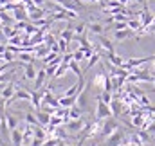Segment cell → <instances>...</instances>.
Returning <instances> with one entry per match:
<instances>
[{
	"mask_svg": "<svg viewBox=\"0 0 155 146\" xmlns=\"http://www.w3.org/2000/svg\"><path fill=\"white\" fill-rule=\"evenodd\" d=\"M112 117V110H110V105H107L105 101H101L99 98H96V119L99 121H105Z\"/></svg>",
	"mask_w": 155,
	"mask_h": 146,
	"instance_id": "6da1fadb",
	"label": "cell"
},
{
	"mask_svg": "<svg viewBox=\"0 0 155 146\" xmlns=\"http://www.w3.org/2000/svg\"><path fill=\"white\" fill-rule=\"evenodd\" d=\"M117 128H119V123H117L114 117L105 119V123H103V126H101V132H99V137H101V139H107L110 134L116 132Z\"/></svg>",
	"mask_w": 155,
	"mask_h": 146,
	"instance_id": "7a4b0ae2",
	"label": "cell"
},
{
	"mask_svg": "<svg viewBox=\"0 0 155 146\" xmlns=\"http://www.w3.org/2000/svg\"><path fill=\"white\" fill-rule=\"evenodd\" d=\"M123 141H124V132H123L121 128H117L114 134H110V135L105 139V143L101 146H121Z\"/></svg>",
	"mask_w": 155,
	"mask_h": 146,
	"instance_id": "3957f363",
	"label": "cell"
},
{
	"mask_svg": "<svg viewBox=\"0 0 155 146\" xmlns=\"http://www.w3.org/2000/svg\"><path fill=\"white\" fill-rule=\"evenodd\" d=\"M139 16H141V24H143V27L141 29H148L150 25H152V22H153V15L150 13V9H148V4H144V9L139 13Z\"/></svg>",
	"mask_w": 155,
	"mask_h": 146,
	"instance_id": "277c9868",
	"label": "cell"
},
{
	"mask_svg": "<svg viewBox=\"0 0 155 146\" xmlns=\"http://www.w3.org/2000/svg\"><path fill=\"white\" fill-rule=\"evenodd\" d=\"M9 139H11L13 146H22L24 144V132L18 130V128H15V130L9 132Z\"/></svg>",
	"mask_w": 155,
	"mask_h": 146,
	"instance_id": "5b68a950",
	"label": "cell"
},
{
	"mask_svg": "<svg viewBox=\"0 0 155 146\" xmlns=\"http://www.w3.org/2000/svg\"><path fill=\"white\" fill-rule=\"evenodd\" d=\"M83 128H85L83 117H79V119H69V121H67V130H69V132H79V130H83Z\"/></svg>",
	"mask_w": 155,
	"mask_h": 146,
	"instance_id": "8992f818",
	"label": "cell"
},
{
	"mask_svg": "<svg viewBox=\"0 0 155 146\" xmlns=\"http://www.w3.org/2000/svg\"><path fill=\"white\" fill-rule=\"evenodd\" d=\"M41 98H43V92L41 90H31V105L35 107L36 112L41 110Z\"/></svg>",
	"mask_w": 155,
	"mask_h": 146,
	"instance_id": "52a82bcc",
	"label": "cell"
},
{
	"mask_svg": "<svg viewBox=\"0 0 155 146\" xmlns=\"http://www.w3.org/2000/svg\"><path fill=\"white\" fill-rule=\"evenodd\" d=\"M15 90H16V85H15V81H9L4 88H2V92H0V96L5 99V101H9L11 98H13V94H15Z\"/></svg>",
	"mask_w": 155,
	"mask_h": 146,
	"instance_id": "ba28073f",
	"label": "cell"
},
{
	"mask_svg": "<svg viewBox=\"0 0 155 146\" xmlns=\"http://www.w3.org/2000/svg\"><path fill=\"white\" fill-rule=\"evenodd\" d=\"M58 101H60V107H63V108H72L78 101V96H72V98H71V96H60Z\"/></svg>",
	"mask_w": 155,
	"mask_h": 146,
	"instance_id": "9c48e42d",
	"label": "cell"
},
{
	"mask_svg": "<svg viewBox=\"0 0 155 146\" xmlns=\"http://www.w3.org/2000/svg\"><path fill=\"white\" fill-rule=\"evenodd\" d=\"M36 117H38V121H40V126H49L52 114H49V112H45V110H38V112H36Z\"/></svg>",
	"mask_w": 155,
	"mask_h": 146,
	"instance_id": "30bf717a",
	"label": "cell"
},
{
	"mask_svg": "<svg viewBox=\"0 0 155 146\" xmlns=\"http://www.w3.org/2000/svg\"><path fill=\"white\" fill-rule=\"evenodd\" d=\"M132 35H134V31H132L130 27H126V29H119V31L114 33V40H116V41H123V40L130 38Z\"/></svg>",
	"mask_w": 155,
	"mask_h": 146,
	"instance_id": "8fae6325",
	"label": "cell"
},
{
	"mask_svg": "<svg viewBox=\"0 0 155 146\" xmlns=\"http://www.w3.org/2000/svg\"><path fill=\"white\" fill-rule=\"evenodd\" d=\"M110 110H112V115H116V117H119V115L123 114V105H121V99H119V98H114V99H112Z\"/></svg>",
	"mask_w": 155,
	"mask_h": 146,
	"instance_id": "7c38bea8",
	"label": "cell"
},
{
	"mask_svg": "<svg viewBox=\"0 0 155 146\" xmlns=\"http://www.w3.org/2000/svg\"><path fill=\"white\" fill-rule=\"evenodd\" d=\"M101 52H103V51H101ZM101 52H94V54H92V56L88 58V61H87V67L83 69V72H87V71H90V69H92V67H94V65H96V63H97L99 60H101V56H103Z\"/></svg>",
	"mask_w": 155,
	"mask_h": 146,
	"instance_id": "4fadbf2b",
	"label": "cell"
},
{
	"mask_svg": "<svg viewBox=\"0 0 155 146\" xmlns=\"http://www.w3.org/2000/svg\"><path fill=\"white\" fill-rule=\"evenodd\" d=\"M107 58H108V63H112L114 67H123L124 60L121 56H117L116 52H107Z\"/></svg>",
	"mask_w": 155,
	"mask_h": 146,
	"instance_id": "5bb4252c",
	"label": "cell"
},
{
	"mask_svg": "<svg viewBox=\"0 0 155 146\" xmlns=\"http://www.w3.org/2000/svg\"><path fill=\"white\" fill-rule=\"evenodd\" d=\"M36 71H35V65L33 63H24V76L27 79H36Z\"/></svg>",
	"mask_w": 155,
	"mask_h": 146,
	"instance_id": "9a60e30c",
	"label": "cell"
},
{
	"mask_svg": "<svg viewBox=\"0 0 155 146\" xmlns=\"http://www.w3.org/2000/svg\"><path fill=\"white\" fill-rule=\"evenodd\" d=\"M99 43H101V47H103L107 52H116V49H114V43H112L108 38H105L103 35H99Z\"/></svg>",
	"mask_w": 155,
	"mask_h": 146,
	"instance_id": "2e32d148",
	"label": "cell"
},
{
	"mask_svg": "<svg viewBox=\"0 0 155 146\" xmlns=\"http://www.w3.org/2000/svg\"><path fill=\"white\" fill-rule=\"evenodd\" d=\"M45 78H47V72H45V67H43L41 71H38V74H36V79H35V88H36V90H40V88H41V85H43Z\"/></svg>",
	"mask_w": 155,
	"mask_h": 146,
	"instance_id": "e0dca14e",
	"label": "cell"
},
{
	"mask_svg": "<svg viewBox=\"0 0 155 146\" xmlns=\"http://www.w3.org/2000/svg\"><path fill=\"white\" fill-rule=\"evenodd\" d=\"M5 121H7V128H9V132L15 130V128L18 126V119H16L13 114H9V112H5Z\"/></svg>",
	"mask_w": 155,
	"mask_h": 146,
	"instance_id": "ac0fdd59",
	"label": "cell"
},
{
	"mask_svg": "<svg viewBox=\"0 0 155 146\" xmlns=\"http://www.w3.org/2000/svg\"><path fill=\"white\" fill-rule=\"evenodd\" d=\"M24 119H25V123L31 124V126H40V121H38V117H36V114L27 112V114H24Z\"/></svg>",
	"mask_w": 155,
	"mask_h": 146,
	"instance_id": "d6986e66",
	"label": "cell"
},
{
	"mask_svg": "<svg viewBox=\"0 0 155 146\" xmlns=\"http://www.w3.org/2000/svg\"><path fill=\"white\" fill-rule=\"evenodd\" d=\"M81 112H83V108L79 105H74L72 108H69V117L71 119H79L81 117Z\"/></svg>",
	"mask_w": 155,
	"mask_h": 146,
	"instance_id": "ffe728a7",
	"label": "cell"
},
{
	"mask_svg": "<svg viewBox=\"0 0 155 146\" xmlns=\"http://www.w3.org/2000/svg\"><path fill=\"white\" fill-rule=\"evenodd\" d=\"M88 29H90V33H94V35H103V33H105V27H103L101 24H97V22L88 24Z\"/></svg>",
	"mask_w": 155,
	"mask_h": 146,
	"instance_id": "44dd1931",
	"label": "cell"
},
{
	"mask_svg": "<svg viewBox=\"0 0 155 146\" xmlns=\"http://www.w3.org/2000/svg\"><path fill=\"white\" fill-rule=\"evenodd\" d=\"M69 69L76 74L78 78H83V71L79 69V63H78L76 60H71V63H69Z\"/></svg>",
	"mask_w": 155,
	"mask_h": 146,
	"instance_id": "7402d4cb",
	"label": "cell"
},
{
	"mask_svg": "<svg viewBox=\"0 0 155 146\" xmlns=\"http://www.w3.org/2000/svg\"><path fill=\"white\" fill-rule=\"evenodd\" d=\"M96 98H99L101 101H105L107 105H110L112 103V99H114V96H112V92H107V90H103L99 96H96Z\"/></svg>",
	"mask_w": 155,
	"mask_h": 146,
	"instance_id": "603a6c76",
	"label": "cell"
},
{
	"mask_svg": "<svg viewBox=\"0 0 155 146\" xmlns=\"http://www.w3.org/2000/svg\"><path fill=\"white\" fill-rule=\"evenodd\" d=\"M128 27L132 29V31H139L141 27H143V24H141V20H128Z\"/></svg>",
	"mask_w": 155,
	"mask_h": 146,
	"instance_id": "cb8c5ba5",
	"label": "cell"
},
{
	"mask_svg": "<svg viewBox=\"0 0 155 146\" xmlns=\"http://www.w3.org/2000/svg\"><path fill=\"white\" fill-rule=\"evenodd\" d=\"M60 36L63 38V40H67V41H71V40L74 38V29H71V27H69V29L61 31V35H60Z\"/></svg>",
	"mask_w": 155,
	"mask_h": 146,
	"instance_id": "d4e9b609",
	"label": "cell"
},
{
	"mask_svg": "<svg viewBox=\"0 0 155 146\" xmlns=\"http://www.w3.org/2000/svg\"><path fill=\"white\" fill-rule=\"evenodd\" d=\"M72 60H76L78 63H79V61H81V60H85V51H83V49H81V47H79V49H78L76 52H72Z\"/></svg>",
	"mask_w": 155,
	"mask_h": 146,
	"instance_id": "484cf974",
	"label": "cell"
},
{
	"mask_svg": "<svg viewBox=\"0 0 155 146\" xmlns=\"http://www.w3.org/2000/svg\"><path fill=\"white\" fill-rule=\"evenodd\" d=\"M137 99H139V105H141V107H150V99H148V96H146V94L139 96Z\"/></svg>",
	"mask_w": 155,
	"mask_h": 146,
	"instance_id": "4316f807",
	"label": "cell"
},
{
	"mask_svg": "<svg viewBox=\"0 0 155 146\" xmlns=\"http://www.w3.org/2000/svg\"><path fill=\"white\" fill-rule=\"evenodd\" d=\"M85 27H87V24H85V22H81L79 25H76V27H74V35H76V36H79V35H83Z\"/></svg>",
	"mask_w": 155,
	"mask_h": 146,
	"instance_id": "83f0119b",
	"label": "cell"
},
{
	"mask_svg": "<svg viewBox=\"0 0 155 146\" xmlns=\"http://www.w3.org/2000/svg\"><path fill=\"white\" fill-rule=\"evenodd\" d=\"M146 130H148V132H150L152 135H155V119H152V123H148Z\"/></svg>",
	"mask_w": 155,
	"mask_h": 146,
	"instance_id": "f1b7e54d",
	"label": "cell"
},
{
	"mask_svg": "<svg viewBox=\"0 0 155 146\" xmlns=\"http://www.w3.org/2000/svg\"><path fill=\"white\" fill-rule=\"evenodd\" d=\"M15 16H16L18 20H24V18H25V13H24L22 9H15Z\"/></svg>",
	"mask_w": 155,
	"mask_h": 146,
	"instance_id": "f546056e",
	"label": "cell"
},
{
	"mask_svg": "<svg viewBox=\"0 0 155 146\" xmlns=\"http://www.w3.org/2000/svg\"><path fill=\"white\" fill-rule=\"evenodd\" d=\"M135 2H137V4H143V5H144V4H148V0H135Z\"/></svg>",
	"mask_w": 155,
	"mask_h": 146,
	"instance_id": "4dcf8cb0",
	"label": "cell"
},
{
	"mask_svg": "<svg viewBox=\"0 0 155 146\" xmlns=\"http://www.w3.org/2000/svg\"><path fill=\"white\" fill-rule=\"evenodd\" d=\"M119 2H121L123 5H126V4H128V2H132V0H119Z\"/></svg>",
	"mask_w": 155,
	"mask_h": 146,
	"instance_id": "1f68e13d",
	"label": "cell"
},
{
	"mask_svg": "<svg viewBox=\"0 0 155 146\" xmlns=\"http://www.w3.org/2000/svg\"><path fill=\"white\" fill-rule=\"evenodd\" d=\"M81 2H97V0H81Z\"/></svg>",
	"mask_w": 155,
	"mask_h": 146,
	"instance_id": "d6a6232c",
	"label": "cell"
},
{
	"mask_svg": "<svg viewBox=\"0 0 155 146\" xmlns=\"http://www.w3.org/2000/svg\"><path fill=\"white\" fill-rule=\"evenodd\" d=\"M5 2H7V0H0V4H5Z\"/></svg>",
	"mask_w": 155,
	"mask_h": 146,
	"instance_id": "836d02e7",
	"label": "cell"
},
{
	"mask_svg": "<svg viewBox=\"0 0 155 146\" xmlns=\"http://www.w3.org/2000/svg\"><path fill=\"white\" fill-rule=\"evenodd\" d=\"M152 25H155V15H153V22H152Z\"/></svg>",
	"mask_w": 155,
	"mask_h": 146,
	"instance_id": "e575fe53",
	"label": "cell"
},
{
	"mask_svg": "<svg viewBox=\"0 0 155 146\" xmlns=\"http://www.w3.org/2000/svg\"><path fill=\"white\" fill-rule=\"evenodd\" d=\"M153 76H155V67H153Z\"/></svg>",
	"mask_w": 155,
	"mask_h": 146,
	"instance_id": "d590c367",
	"label": "cell"
},
{
	"mask_svg": "<svg viewBox=\"0 0 155 146\" xmlns=\"http://www.w3.org/2000/svg\"><path fill=\"white\" fill-rule=\"evenodd\" d=\"M22 146H29V144H22Z\"/></svg>",
	"mask_w": 155,
	"mask_h": 146,
	"instance_id": "8d00e7d4",
	"label": "cell"
}]
</instances>
